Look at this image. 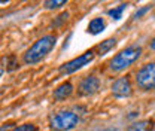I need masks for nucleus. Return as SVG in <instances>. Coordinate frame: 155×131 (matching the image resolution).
I'll list each match as a JSON object with an SVG mask.
<instances>
[{
	"instance_id": "obj_1",
	"label": "nucleus",
	"mask_w": 155,
	"mask_h": 131,
	"mask_svg": "<svg viewBox=\"0 0 155 131\" xmlns=\"http://www.w3.org/2000/svg\"><path fill=\"white\" fill-rule=\"evenodd\" d=\"M55 42H57V38L52 36V34H46L43 38L38 39L24 54V63L25 64H36L39 61H42L45 57L51 52V49L55 46Z\"/></svg>"
},
{
	"instance_id": "obj_2",
	"label": "nucleus",
	"mask_w": 155,
	"mask_h": 131,
	"mask_svg": "<svg viewBox=\"0 0 155 131\" xmlns=\"http://www.w3.org/2000/svg\"><path fill=\"white\" fill-rule=\"evenodd\" d=\"M142 54V48L137 46V45H131V46H127L125 49L119 51L110 61H109V67L114 70V72H121L124 69H127L128 66H131L136 60L140 57Z\"/></svg>"
},
{
	"instance_id": "obj_3",
	"label": "nucleus",
	"mask_w": 155,
	"mask_h": 131,
	"mask_svg": "<svg viewBox=\"0 0 155 131\" xmlns=\"http://www.w3.org/2000/svg\"><path fill=\"white\" fill-rule=\"evenodd\" d=\"M78 122H79V118L76 113L70 110H61L51 116L49 125L54 131H70L76 127Z\"/></svg>"
},
{
	"instance_id": "obj_4",
	"label": "nucleus",
	"mask_w": 155,
	"mask_h": 131,
	"mask_svg": "<svg viewBox=\"0 0 155 131\" xmlns=\"http://www.w3.org/2000/svg\"><path fill=\"white\" fill-rule=\"evenodd\" d=\"M136 84L140 90H154L155 88V61L145 64L136 73Z\"/></svg>"
},
{
	"instance_id": "obj_5",
	"label": "nucleus",
	"mask_w": 155,
	"mask_h": 131,
	"mask_svg": "<svg viewBox=\"0 0 155 131\" xmlns=\"http://www.w3.org/2000/svg\"><path fill=\"white\" fill-rule=\"evenodd\" d=\"M93 58H94V52H93V51H87V52H84L82 55L76 57V58H73V60H70V61H67V63H64V64L60 67V72H61L63 75H70V73L76 72L79 69H82L84 66L90 64V63L93 61Z\"/></svg>"
},
{
	"instance_id": "obj_6",
	"label": "nucleus",
	"mask_w": 155,
	"mask_h": 131,
	"mask_svg": "<svg viewBox=\"0 0 155 131\" xmlns=\"http://www.w3.org/2000/svg\"><path fill=\"white\" fill-rule=\"evenodd\" d=\"M98 88H100V80H98V77L93 75L85 76L79 82V87H78L81 95H93V94H96L98 91Z\"/></svg>"
},
{
	"instance_id": "obj_7",
	"label": "nucleus",
	"mask_w": 155,
	"mask_h": 131,
	"mask_svg": "<svg viewBox=\"0 0 155 131\" xmlns=\"http://www.w3.org/2000/svg\"><path fill=\"white\" fill-rule=\"evenodd\" d=\"M112 94L115 97H128L131 94V84H130V79L127 76H122V77H118L115 82L112 84Z\"/></svg>"
},
{
	"instance_id": "obj_8",
	"label": "nucleus",
	"mask_w": 155,
	"mask_h": 131,
	"mask_svg": "<svg viewBox=\"0 0 155 131\" xmlns=\"http://www.w3.org/2000/svg\"><path fill=\"white\" fill-rule=\"evenodd\" d=\"M72 91H73L72 84L70 82H63L61 85H58L57 88L54 90V98L58 100V101H63L72 94Z\"/></svg>"
},
{
	"instance_id": "obj_9",
	"label": "nucleus",
	"mask_w": 155,
	"mask_h": 131,
	"mask_svg": "<svg viewBox=\"0 0 155 131\" xmlns=\"http://www.w3.org/2000/svg\"><path fill=\"white\" fill-rule=\"evenodd\" d=\"M154 130V121H139L134 122L127 131H152Z\"/></svg>"
},
{
	"instance_id": "obj_10",
	"label": "nucleus",
	"mask_w": 155,
	"mask_h": 131,
	"mask_svg": "<svg viewBox=\"0 0 155 131\" xmlns=\"http://www.w3.org/2000/svg\"><path fill=\"white\" fill-rule=\"evenodd\" d=\"M103 28H104V21L101 18H94V19L90 21L88 31H90L91 34H98V33H101Z\"/></svg>"
},
{
	"instance_id": "obj_11",
	"label": "nucleus",
	"mask_w": 155,
	"mask_h": 131,
	"mask_svg": "<svg viewBox=\"0 0 155 131\" xmlns=\"http://www.w3.org/2000/svg\"><path fill=\"white\" fill-rule=\"evenodd\" d=\"M116 40L115 39H106V40H103L98 46H97V51H98V54L100 55H104L106 52H109L114 46H115Z\"/></svg>"
},
{
	"instance_id": "obj_12",
	"label": "nucleus",
	"mask_w": 155,
	"mask_h": 131,
	"mask_svg": "<svg viewBox=\"0 0 155 131\" xmlns=\"http://www.w3.org/2000/svg\"><path fill=\"white\" fill-rule=\"evenodd\" d=\"M127 8V5L125 3H122V5H119V6H116L114 9H109L107 11V14L112 17L114 19H121L122 18V12H124V9Z\"/></svg>"
},
{
	"instance_id": "obj_13",
	"label": "nucleus",
	"mask_w": 155,
	"mask_h": 131,
	"mask_svg": "<svg viewBox=\"0 0 155 131\" xmlns=\"http://www.w3.org/2000/svg\"><path fill=\"white\" fill-rule=\"evenodd\" d=\"M5 61H6V70L12 72V70L18 69L19 64H18V60H17L15 55H9L8 58H5Z\"/></svg>"
},
{
	"instance_id": "obj_14",
	"label": "nucleus",
	"mask_w": 155,
	"mask_h": 131,
	"mask_svg": "<svg viewBox=\"0 0 155 131\" xmlns=\"http://www.w3.org/2000/svg\"><path fill=\"white\" fill-rule=\"evenodd\" d=\"M43 5H45L46 9H54V8H60V6L66 5V2H64V0H48V2H45Z\"/></svg>"
},
{
	"instance_id": "obj_15",
	"label": "nucleus",
	"mask_w": 155,
	"mask_h": 131,
	"mask_svg": "<svg viewBox=\"0 0 155 131\" xmlns=\"http://www.w3.org/2000/svg\"><path fill=\"white\" fill-rule=\"evenodd\" d=\"M11 131H38V128H36V125H33V124H22V125H19V127L12 128Z\"/></svg>"
},
{
	"instance_id": "obj_16",
	"label": "nucleus",
	"mask_w": 155,
	"mask_h": 131,
	"mask_svg": "<svg viewBox=\"0 0 155 131\" xmlns=\"http://www.w3.org/2000/svg\"><path fill=\"white\" fill-rule=\"evenodd\" d=\"M148 11H151V5H149V6H145V8H142V9H139L134 14V18H140V17H142L143 14H146Z\"/></svg>"
},
{
	"instance_id": "obj_17",
	"label": "nucleus",
	"mask_w": 155,
	"mask_h": 131,
	"mask_svg": "<svg viewBox=\"0 0 155 131\" xmlns=\"http://www.w3.org/2000/svg\"><path fill=\"white\" fill-rule=\"evenodd\" d=\"M149 46H151V49H155V38L151 40V45H149Z\"/></svg>"
},
{
	"instance_id": "obj_18",
	"label": "nucleus",
	"mask_w": 155,
	"mask_h": 131,
	"mask_svg": "<svg viewBox=\"0 0 155 131\" xmlns=\"http://www.w3.org/2000/svg\"><path fill=\"white\" fill-rule=\"evenodd\" d=\"M3 72H5V70H3V67H0V77H2V75H3Z\"/></svg>"
}]
</instances>
